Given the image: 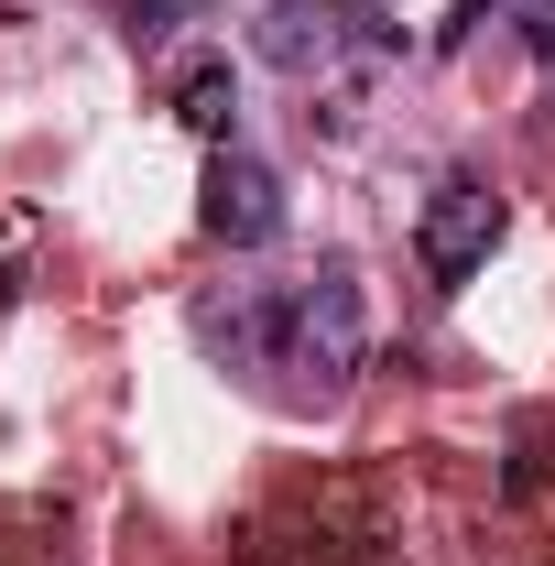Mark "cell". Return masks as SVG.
Returning a JSON list of instances; mask_svg holds the SVG:
<instances>
[{
  "label": "cell",
  "instance_id": "obj_8",
  "mask_svg": "<svg viewBox=\"0 0 555 566\" xmlns=\"http://www.w3.org/2000/svg\"><path fill=\"white\" fill-rule=\"evenodd\" d=\"M33 294V208H11L0 218V316Z\"/></svg>",
  "mask_w": 555,
  "mask_h": 566
},
{
  "label": "cell",
  "instance_id": "obj_4",
  "mask_svg": "<svg viewBox=\"0 0 555 566\" xmlns=\"http://www.w3.org/2000/svg\"><path fill=\"white\" fill-rule=\"evenodd\" d=\"M251 55H262L273 76H294V87H316V76L348 55L338 0H262V11H251Z\"/></svg>",
  "mask_w": 555,
  "mask_h": 566
},
{
  "label": "cell",
  "instance_id": "obj_1",
  "mask_svg": "<svg viewBox=\"0 0 555 566\" xmlns=\"http://www.w3.org/2000/svg\"><path fill=\"white\" fill-rule=\"evenodd\" d=\"M501 229H512L501 186H480V175H447V186L415 208V273L436 283V294L480 283V273H490V251H501Z\"/></svg>",
  "mask_w": 555,
  "mask_h": 566
},
{
  "label": "cell",
  "instance_id": "obj_11",
  "mask_svg": "<svg viewBox=\"0 0 555 566\" xmlns=\"http://www.w3.org/2000/svg\"><path fill=\"white\" fill-rule=\"evenodd\" d=\"M501 11H555V0H501Z\"/></svg>",
  "mask_w": 555,
  "mask_h": 566
},
{
  "label": "cell",
  "instance_id": "obj_7",
  "mask_svg": "<svg viewBox=\"0 0 555 566\" xmlns=\"http://www.w3.org/2000/svg\"><path fill=\"white\" fill-rule=\"evenodd\" d=\"M197 11H208V0H121V44H132V55H153V44H175Z\"/></svg>",
  "mask_w": 555,
  "mask_h": 566
},
{
  "label": "cell",
  "instance_id": "obj_5",
  "mask_svg": "<svg viewBox=\"0 0 555 566\" xmlns=\"http://www.w3.org/2000/svg\"><path fill=\"white\" fill-rule=\"evenodd\" d=\"M175 120L218 153L229 120H240V66H229V55H186V66H175Z\"/></svg>",
  "mask_w": 555,
  "mask_h": 566
},
{
  "label": "cell",
  "instance_id": "obj_6",
  "mask_svg": "<svg viewBox=\"0 0 555 566\" xmlns=\"http://www.w3.org/2000/svg\"><path fill=\"white\" fill-rule=\"evenodd\" d=\"M545 480H555V415H523V424H512V469H501V491L534 501Z\"/></svg>",
  "mask_w": 555,
  "mask_h": 566
},
{
  "label": "cell",
  "instance_id": "obj_3",
  "mask_svg": "<svg viewBox=\"0 0 555 566\" xmlns=\"http://www.w3.org/2000/svg\"><path fill=\"white\" fill-rule=\"evenodd\" d=\"M294 294H305V327H294V370H316V381L338 392L348 370L370 359V305H359V273H348L338 251H327V262L294 283Z\"/></svg>",
  "mask_w": 555,
  "mask_h": 566
},
{
  "label": "cell",
  "instance_id": "obj_10",
  "mask_svg": "<svg viewBox=\"0 0 555 566\" xmlns=\"http://www.w3.org/2000/svg\"><path fill=\"white\" fill-rule=\"evenodd\" d=\"M512 33H523V55H534V66H555V11H512Z\"/></svg>",
  "mask_w": 555,
  "mask_h": 566
},
{
  "label": "cell",
  "instance_id": "obj_2",
  "mask_svg": "<svg viewBox=\"0 0 555 566\" xmlns=\"http://www.w3.org/2000/svg\"><path fill=\"white\" fill-rule=\"evenodd\" d=\"M197 229H208L218 251H273V240H283V175L251 153V142H218V153H208Z\"/></svg>",
  "mask_w": 555,
  "mask_h": 566
},
{
  "label": "cell",
  "instance_id": "obj_9",
  "mask_svg": "<svg viewBox=\"0 0 555 566\" xmlns=\"http://www.w3.org/2000/svg\"><path fill=\"white\" fill-rule=\"evenodd\" d=\"M490 22H512V11H501V0H458V11L436 22V55H469V44H480Z\"/></svg>",
  "mask_w": 555,
  "mask_h": 566
}]
</instances>
